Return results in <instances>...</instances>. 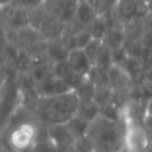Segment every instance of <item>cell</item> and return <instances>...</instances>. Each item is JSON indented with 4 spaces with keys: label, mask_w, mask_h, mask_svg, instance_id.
Here are the masks:
<instances>
[{
    "label": "cell",
    "mask_w": 152,
    "mask_h": 152,
    "mask_svg": "<svg viewBox=\"0 0 152 152\" xmlns=\"http://www.w3.org/2000/svg\"><path fill=\"white\" fill-rule=\"evenodd\" d=\"M79 99L75 91L52 97H39L34 115L39 123L45 126L66 124L77 115Z\"/></svg>",
    "instance_id": "6da1fadb"
},
{
    "label": "cell",
    "mask_w": 152,
    "mask_h": 152,
    "mask_svg": "<svg viewBox=\"0 0 152 152\" xmlns=\"http://www.w3.org/2000/svg\"><path fill=\"white\" fill-rule=\"evenodd\" d=\"M95 147V152H125L124 124L99 116L91 123L88 132Z\"/></svg>",
    "instance_id": "7a4b0ae2"
},
{
    "label": "cell",
    "mask_w": 152,
    "mask_h": 152,
    "mask_svg": "<svg viewBox=\"0 0 152 152\" xmlns=\"http://www.w3.org/2000/svg\"><path fill=\"white\" fill-rule=\"evenodd\" d=\"M124 124V148L126 152H148L152 149V134L144 123L134 122L122 116Z\"/></svg>",
    "instance_id": "3957f363"
},
{
    "label": "cell",
    "mask_w": 152,
    "mask_h": 152,
    "mask_svg": "<svg viewBox=\"0 0 152 152\" xmlns=\"http://www.w3.org/2000/svg\"><path fill=\"white\" fill-rule=\"evenodd\" d=\"M39 124L38 121L26 122L3 133V135H7V142L9 144L5 148L14 152H23L32 149L38 141Z\"/></svg>",
    "instance_id": "277c9868"
},
{
    "label": "cell",
    "mask_w": 152,
    "mask_h": 152,
    "mask_svg": "<svg viewBox=\"0 0 152 152\" xmlns=\"http://www.w3.org/2000/svg\"><path fill=\"white\" fill-rule=\"evenodd\" d=\"M1 20L3 28L21 30L30 26V11L13 3L1 5Z\"/></svg>",
    "instance_id": "5b68a950"
},
{
    "label": "cell",
    "mask_w": 152,
    "mask_h": 152,
    "mask_svg": "<svg viewBox=\"0 0 152 152\" xmlns=\"http://www.w3.org/2000/svg\"><path fill=\"white\" fill-rule=\"evenodd\" d=\"M114 13L125 26L135 19H144L148 10L146 5L140 4L137 0H118Z\"/></svg>",
    "instance_id": "8992f818"
},
{
    "label": "cell",
    "mask_w": 152,
    "mask_h": 152,
    "mask_svg": "<svg viewBox=\"0 0 152 152\" xmlns=\"http://www.w3.org/2000/svg\"><path fill=\"white\" fill-rule=\"evenodd\" d=\"M77 2L78 0H45L44 7L50 15L67 24L75 18Z\"/></svg>",
    "instance_id": "52a82bcc"
},
{
    "label": "cell",
    "mask_w": 152,
    "mask_h": 152,
    "mask_svg": "<svg viewBox=\"0 0 152 152\" xmlns=\"http://www.w3.org/2000/svg\"><path fill=\"white\" fill-rule=\"evenodd\" d=\"M36 91L39 97H52L69 93L73 90L63 78L53 73L44 80L37 83Z\"/></svg>",
    "instance_id": "ba28073f"
},
{
    "label": "cell",
    "mask_w": 152,
    "mask_h": 152,
    "mask_svg": "<svg viewBox=\"0 0 152 152\" xmlns=\"http://www.w3.org/2000/svg\"><path fill=\"white\" fill-rule=\"evenodd\" d=\"M108 83L114 92H131L134 86V81L126 70L116 64L108 68Z\"/></svg>",
    "instance_id": "9c48e42d"
},
{
    "label": "cell",
    "mask_w": 152,
    "mask_h": 152,
    "mask_svg": "<svg viewBox=\"0 0 152 152\" xmlns=\"http://www.w3.org/2000/svg\"><path fill=\"white\" fill-rule=\"evenodd\" d=\"M49 139L52 141L57 149L70 152L75 142V137L66 124L52 125L48 127Z\"/></svg>",
    "instance_id": "30bf717a"
},
{
    "label": "cell",
    "mask_w": 152,
    "mask_h": 152,
    "mask_svg": "<svg viewBox=\"0 0 152 152\" xmlns=\"http://www.w3.org/2000/svg\"><path fill=\"white\" fill-rule=\"evenodd\" d=\"M67 61L73 71H75L76 73L80 74L83 76H86V77H88L92 68L94 67V64L88 57L83 49L71 50Z\"/></svg>",
    "instance_id": "8fae6325"
},
{
    "label": "cell",
    "mask_w": 152,
    "mask_h": 152,
    "mask_svg": "<svg viewBox=\"0 0 152 152\" xmlns=\"http://www.w3.org/2000/svg\"><path fill=\"white\" fill-rule=\"evenodd\" d=\"M66 28V23L55 18L54 16L49 14L48 17L45 19L43 24L41 25L39 31L44 36L46 40H56L61 39L64 34Z\"/></svg>",
    "instance_id": "7c38bea8"
},
{
    "label": "cell",
    "mask_w": 152,
    "mask_h": 152,
    "mask_svg": "<svg viewBox=\"0 0 152 152\" xmlns=\"http://www.w3.org/2000/svg\"><path fill=\"white\" fill-rule=\"evenodd\" d=\"M98 11L87 0H78L75 12V20L85 28H88L91 23L98 17Z\"/></svg>",
    "instance_id": "4fadbf2b"
},
{
    "label": "cell",
    "mask_w": 152,
    "mask_h": 152,
    "mask_svg": "<svg viewBox=\"0 0 152 152\" xmlns=\"http://www.w3.org/2000/svg\"><path fill=\"white\" fill-rule=\"evenodd\" d=\"M127 39L125 26L123 24H118L116 26L108 28L107 34L104 38L103 42L110 47L112 50L123 47Z\"/></svg>",
    "instance_id": "5bb4252c"
},
{
    "label": "cell",
    "mask_w": 152,
    "mask_h": 152,
    "mask_svg": "<svg viewBox=\"0 0 152 152\" xmlns=\"http://www.w3.org/2000/svg\"><path fill=\"white\" fill-rule=\"evenodd\" d=\"M70 50L63 41V39H56V40L48 41L47 46V54L49 55L50 59L53 63L67 61L69 56Z\"/></svg>",
    "instance_id": "9a60e30c"
},
{
    "label": "cell",
    "mask_w": 152,
    "mask_h": 152,
    "mask_svg": "<svg viewBox=\"0 0 152 152\" xmlns=\"http://www.w3.org/2000/svg\"><path fill=\"white\" fill-rule=\"evenodd\" d=\"M127 73L130 75L133 79L134 83H141L143 79L144 72L146 70L145 64L142 58H134V57H128L124 65L122 66Z\"/></svg>",
    "instance_id": "2e32d148"
},
{
    "label": "cell",
    "mask_w": 152,
    "mask_h": 152,
    "mask_svg": "<svg viewBox=\"0 0 152 152\" xmlns=\"http://www.w3.org/2000/svg\"><path fill=\"white\" fill-rule=\"evenodd\" d=\"M100 110L101 107L99 104L95 100H90V101L79 102L77 115L92 123L100 116Z\"/></svg>",
    "instance_id": "e0dca14e"
},
{
    "label": "cell",
    "mask_w": 152,
    "mask_h": 152,
    "mask_svg": "<svg viewBox=\"0 0 152 152\" xmlns=\"http://www.w3.org/2000/svg\"><path fill=\"white\" fill-rule=\"evenodd\" d=\"M66 125L68 126V128L71 131L72 134L74 135V137L77 139V137L88 134V132L90 130V126H91V122L79 117L78 115H76L71 120L68 121L66 123Z\"/></svg>",
    "instance_id": "ac0fdd59"
},
{
    "label": "cell",
    "mask_w": 152,
    "mask_h": 152,
    "mask_svg": "<svg viewBox=\"0 0 152 152\" xmlns=\"http://www.w3.org/2000/svg\"><path fill=\"white\" fill-rule=\"evenodd\" d=\"M88 30L92 34L93 39H98V40L103 41L108 30L107 22H106L105 17L103 15H98V17L88 27Z\"/></svg>",
    "instance_id": "d6986e66"
},
{
    "label": "cell",
    "mask_w": 152,
    "mask_h": 152,
    "mask_svg": "<svg viewBox=\"0 0 152 152\" xmlns=\"http://www.w3.org/2000/svg\"><path fill=\"white\" fill-rule=\"evenodd\" d=\"M32 69V58L27 52L23 50L19 51V55L16 61L14 70L17 74H26L30 73Z\"/></svg>",
    "instance_id": "ffe728a7"
},
{
    "label": "cell",
    "mask_w": 152,
    "mask_h": 152,
    "mask_svg": "<svg viewBox=\"0 0 152 152\" xmlns=\"http://www.w3.org/2000/svg\"><path fill=\"white\" fill-rule=\"evenodd\" d=\"M123 48L125 49L128 57H134V58H142L144 53V47L142 45L140 39L135 38H127L125 41Z\"/></svg>",
    "instance_id": "44dd1931"
},
{
    "label": "cell",
    "mask_w": 152,
    "mask_h": 152,
    "mask_svg": "<svg viewBox=\"0 0 152 152\" xmlns=\"http://www.w3.org/2000/svg\"><path fill=\"white\" fill-rule=\"evenodd\" d=\"M88 78L95 86H110L108 83V69L94 66L88 75Z\"/></svg>",
    "instance_id": "7402d4cb"
},
{
    "label": "cell",
    "mask_w": 152,
    "mask_h": 152,
    "mask_svg": "<svg viewBox=\"0 0 152 152\" xmlns=\"http://www.w3.org/2000/svg\"><path fill=\"white\" fill-rule=\"evenodd\" d=\"M95 90L96 86L87 78V80L78 88L75 90V93L79 99V102H85L90 101V100H94V96H95Z\"/></svg>",
    "instance_id": "603a6c76"
},
{
    "label": "cell",
    "mask_w": 152,
    "mask_h": 152,
    "mask_svg": "<svg viewBox=\"0 0 152 152\" xmlns=\"http://www.w3.org/2000/svg\"><path fill=\"white\" fill-rule=\"evenodd\" d=\"M113 89L110 86H96L94 100L100 105V107L107 105L112 102Z\"/></svg>",
    "instance_id": "cb8c5ba5"
},
{
    "label": "cell",
    "mask_w": 152,
    "mask_h": 152,
    "mask_svg": "<svg viewBox=\"0 0 152 152\" xmlns=\"http://www.w3.org/2000/svg\"><path fill=\"white\" fill-rule=\"evenodd\" d=\"M53 70H54V63L45 64V65H39L32 67L30 74H31L34 81L38 83L47 78L51 74H53Z\"/></svg>",
    "instance_id": "d4e9b609"
},
{
    "label": "cell",
    "mask_w": 152,
    "mask_h": 152,
    "mask_svg": "<svg viewBox=\"0 0 152 152\" xmlns=\"http://www.w3.org/2000/svg\"><path fill=\"white\" fill-rule=\"evenodd\" d=\"M112 65H114L112 49L103 42V45H102L101 49H100L99 53H98L97 57H96L95 65L94 66H98V67L108 69Z\"/></svg>",
    "instance_id": "484cf974"
},
{
    "label": "cell",
    "mask_w": 152,
    "mask_h": 152,
    "mask_svg": "<svg viewBox=\"0 0 152 152\" xmlns=\"http://www.w3.org/2000/svg\"><path fill=\"white\" fill-rule=\"evenodd\" d=\"M72 152H95V147L89 134L75 139Z\"/></svg>",
    "instance_id": "4316f807"
},
{
    "label": "cell",
    "mask_w": 152,
    "mask_h": 152,
    "mask_svg": "<svg viewBox=\"0 0 152 152\" xmlns=\"http://www.w3.org/2000/svg\"><path fill=\"white\" fill-rule=\"evenodd\" d=\"M100 116L115 122H120L122 120V110H120L116 105L110 102L107 105H104L100 110Z\"/></svg>",
    "instance_id": "83f0119b"
},
{
    "label": "cell",
    "mask_w": 152,
    "mask_h": 152,
    "mask_svg": "<svg viewBox=\"0 0 152 152\" xmlns=\"http://www.w3.org/2000/svg\"><path fill=\"white\" fill-rule=\"evenodd\" d=\"M102 45H103V41L102 40H98V39H93L87 46L85 47V52L88 55L90 59H91L92 63L95 65V61L96 57H97L98 53H99L100 49H101Z\"/></svg>",
    "instance_id": "f1b7e54d"
},
{
    "label": "cell",
    "mask_w": 152,
    "mask_h": 152,
    "mask_svg": "<svg viewBox=\"0 0 152 152\" xmlns=\"http://www.w3.org/2000/svg\"><path fill=\"white\" fill-rule=\"evenodd\" d=\"M56 147L52 143L49 137L47 139H40L36 142L32 147V152H55Z\"/></svg>",
    "instance_id": "f546056e"
},
{
    "label": "cell",
    "mask_w": 152,
    "mask_h": 152,
    "mask_svg": "<svg viewBox=\"0 0 152 152\" xmlns=\"http://www.w3.org/2000/svg\"><path fill=\"white\" fill-rule=\"evenodd\" d=\"M44 1L45 0H14L12 3L16 7L32 11V10H36L44 5Z\"/></svg>",
    "instance_id": "4dcf8cb0"
},
{
    "label": "cell",
    "mask_w": 152,
    "mask_h": 152,
    "mask_svg": "<svg viewBox=\"0 0 152 152\" xmlns=\"http://www.w3.org/2000/svg\"><path fill=\"white\" fill-rule=\"evenodd\" d=\"M92 40H93L92 34H90L88 28H85V29L81 30L80 32H78V34L75 36L76 47H77V49H85V47L87 46Z\"/></svg>",
    "instance_id": "1f68e13d"
},
{
    "label": "cell",
    "mask_w": 152,
    "mask_h": 152,
    "mask_svg": "<svg viewBox=\"0 0 152 152\" xmlns=\"http://www.w3.org/2000/svg\"><path fill=\"white\" fill-rule=\"evenodd\" d=\"M112 53H113V61L116 65L123 66L125 61H126V59L128 58V55H127L126 51H125V49L123 47L118 49H114V50H112Z\"/></svg>",
    "instance_id": "d6a6232c"
},
{
    "label": "cell",
    "mask_w": 152,
    "mask_h": 152,
    "mask_svg": "<svg viewBox=\"0 0 152 152\" xmlns=\"http://www.w3.org/2000/svg\"><path fill=\"white\" fill-rule=\"evenodd\" d=\"M140 41H141L144 49L152 50V30L144 29V31L140 37Z\"/></svg>",
    "instance_id": "836d02e7"
},
{
    "label": "cell",
    "mask_w": 152,
    "mask_h": 152,
    "mask_svg": "<svg viewBox=\"0 0 152 152\" xmlns=\"http://www.w3.org/2000/svg\"><path fill=\"white\" fill-rule=\"evenodd\" d=\"M144 28L145 29H151L152 30V13H148L146 17L143 20Z\"/></svg>",
    "instance_id": "e575fe53"
},
{
    "label": "cell",
    "mask_w": 152,
    "mask_h": 152,
    "mask_svg": "<svg viewBox=\"0 0 152 152\" xmlns=\"http://www.w3.org/2000/svg\"><path fill=\"white\" fill-rule=\"evenodd\" d=\"M87 1H89L90 3H91L92 5H93L94 7H95L96 10H99L100 5H101V3L103 2V0H87Z\"/></svg>",
    "instance_id": "d590c367"
},
{
    "label": "cell",
    "mask_w": 152,
    "mask_h": 152,
    "mask_svg": "<svg viewBox=\"0 0 152 152\" xmlns=\"http://www.w3.org/2000/svg\"><path fill=\"white\" fill-rule=\"evenodd\" d=\"M146 113H147V116L152 117V97L148 100L147 102V107H146Z\"/></svg>",
    "instance_id": "8d00e7d4"
},
{
    "label": "cell",
    "mask_w": 152,
    "mask_h": 152,
    "mask_svg": "<svg viewBox=\"0 0 152 152\" xmlns=\"http://www.w3.org/2000/svg\"><path fill=\"white\" fill-rule=\"evenodd\" d=\"M147 10L149 13H152V0H149L147 3Z\"/></svg>",
    "instance_id": "74e56055"
},
{
    "label": "cell",
    "mask_w": 152,
    "mask_h": 152,
    "mask_svg": "<svg viewBox=\"0 0 152 152\" xmlns=\"http://www.w3.org/2000/svg\"><path fill=\"white\" fill-rule=\"evenodd\" d=\"M137 1L140 3V4L146 5V7H147V3H148V1H149V0H137Z\"/></svg>",
    "instance_id": "f35d334b"
},
{
    "label": "cell",
    "mask_w": 152,
    "mask_h": 152,
    "mask_svg": "<svg viewBox=\"0 0 152 152\" xmlns=\"http://www.w3.org/2000/svg\"><path fill=\"white\" fill-rule=\"evenodd\" d=\"M1 152H14L13 150L9 149V148H5V147H2V149H1Z\"/></svg>",
    "instance_id": "ab89813d"
},
{
    "label": "cell",
    "mask_w": 152,
    "mask_h": 152,
    "mask_svg": "<svg viewBox=\"0 0 152 152\" xmlns=\"http://www.w3.org/2000/svg\"><path fill=\"white\" fill-rule=\"evenodd\" d=\"M148 152H152V149H150V150H149V151H148Z\"/></svg>",
    "instance_id": "60d3db41"
},
{
    "label": "cell",
    "mask_w": 152,
    "mask_h": 152,
    "mask_svg": "<svg viewBox=\"0 0 152 152\" xmlns=\"http://www.w3.org/2000/svg\"><path fill=\"white\" fill-rule=\"evenodd\" d=\"M125 152H126V151H125Z\"/></svg>",
    "instance_id": "b9f144b4"
},
{
    "label": "cell",
    "mask_w": 152,
    "mask_h": 152,
    "mask_svg": "<svg viewBox=\"0 0 152 152\" xmlns=\"http://www.w3.org/2000/svg\"><path fill=\"white\" fill-rule=\"evenodd\" d=\"M71 152H72V151H71Z\"/></svg>",
    "instance_id": "7bdbcfd3"
}]
</instances>
